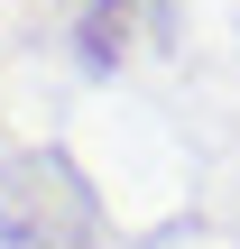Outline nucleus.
<instances>
[{
  "mask_svg": "<svg viewBox=\"0 0 240 249\" xmlns=\"http://www.w3.org/2000/svg\"><path fill=\"white\" fill-rule=\"evenodd\" d=\"M120 28H129V9L120 0H92L83 9V65H120V46H129Z\"/></svg>",
  "mask_w": 240,
  "mask_h": 249,
  "instance_id": "1",
  "label": "nucleus"
}]
</instances>
